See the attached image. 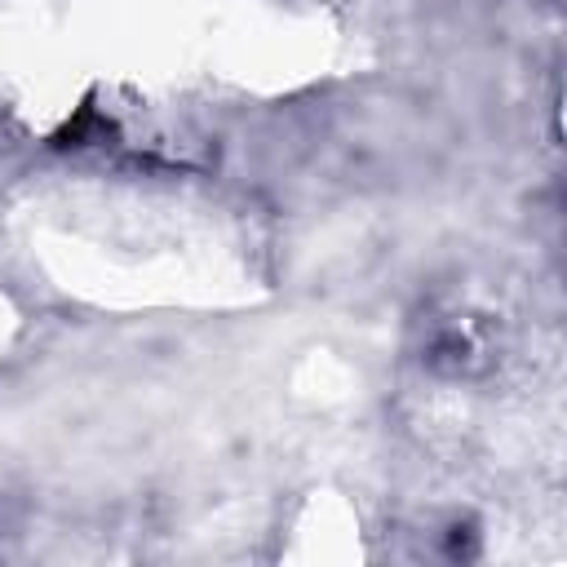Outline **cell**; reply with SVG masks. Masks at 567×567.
Listing matches in <instances>:
<instances>
[{"instance_id":"6da1fadb","label":"cell","mask_w":567,"mask_h":567,"mask_svg":"<svg viewBox=\"0 0 567 567\" xmlns=\"http://www.w3.org/2000/svg\"><path fill=\"white\" fill-rule=\"evenodd\" d=\"M106 133V120L97 115V106L93 102H84L58 133H53V146H89L93 137H102Z\"/></svg>"}]
</instances>
